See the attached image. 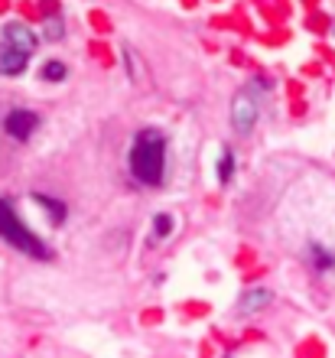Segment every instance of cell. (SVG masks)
Masks as SVG:
<instances>
[{
  "mask_svg": "<svg viewBox=\"0 0 335 358\" xmlns=\"http://www.w3.org/2000/svg\"><path fill=\"white\" fill-rule=\"evenodd\" d=\"M166 170V137L159 131H140L131 143V173L143 186H159Z\"/></svg>",
  "mask_w": 335,
  "mask_h": 358,
  "instance_id": "6da1fadb",
  "label": "cell"
},
{
  "mask_svg": "<svg viewBox=\"0 0 335 358\" xmlns=\"http://www.w3.org/2000/svg\"><path fill=\"white\" fill-rule=\"evenodd\" d=\"M0 238H3L7 245H13L17 251L29 255V257H39V261H46L49 257V248L43 245V241H39V238L23 225V222H20L17 212H13V206H10L7 199H0Z\"/></svg>",
  "mask_w": 335,
  "mask_h": 358,
  "instance_id": "7a4b0ae2",
  "label": "cell"
},
{
  "mask_svg": "<svg viewBox=\"0 0 335 358\" xmlns=\"http://www.w3.org/2000/svg\"><path fill=\"white\" fill-rule=\"evenodd\" d=\"M254 121H257V94H251V88L234 94L231 101V127L234 134H251Z\"/></svg>",
  "mask_w": 335,
  "mask_h": 358,
  "instance_id": "3957f363",
  "label": "cell"
},
{
  "mask_svg": "<svg viewBox=\"0 0 335 358\" xmlns=\"http://www.w3.org/2000/svg\"><path fill=\"white\" fill-rule=\"evenodd\" d=\"M39 117L33 111H23V108H17V111L7 114V121H3V127H7V134L13 137V141H27L29 134L36 131Z\"/></svg>",
  "mask_w": 335,
  "mask_h": 358,
  "instance_id": "277c9868",
  "label": "cell"
},
{
  "mask_svg": "<svg viewBox=\"0 0 335 358\" xmlns=\"http://www.w3.org/2000/svg\"><path fill=\"white\" fill-rule=\"evenodd\" d=\"M3 39H7L10 46L23 49L27 56H33V52H36V46H39L36 33H33L27 23H7V27H3Z\"/></svg>",
  "mask_w": 335,
  "mask_h": 358,
  "instance_id": "5b68a950",
  "label": "cell"
},
{
  "mask_svg": "<svg viewBox=\"0 0 335 358\" xmlns=\"http://www.w3.org/2000/svg\"><path fill=\"white\" fill-rule=\"evenodd\" d=\"M27 62H29V56L23 49L10 46L7 39L0 43V76H20V72L27 69Z\"/></svg>",
  "mask_w": 335,
  "mask_h": 358,
  "instance_id": "8992f818",
  "label": "cell"
},
{
  "mask_svg": "<svg viewBox=\"0 0 335 358\" xmlns=\"http://www.w3.org/2000/svg\"><path fill=\"white\" fill-rule=\"evenodd\" d=\"M270 300H273L270 290H248L241 296V303H238V313H241V316H254V313H261Z\"/></svg>",
  "mask_w": 335,
  "mask_h": 358,
  "instance_id": "52a82bcc",
  "label": "cell"
},
{
  "mask_svg": "<svg viewBox=\"0 0 335 358\" xmlns=\"http://www.w3.org/2000/svg\"><path fill=\"white\" fill-rule=\"evenodd\" d=\"M309 257H313V264H316L319 271H332L335 267V255L322 245H309Z\"/></svg>",
  "mask_w": 335,
  "mask_h": 358,
  "instance_id": "ba28073f",
  "label": "cell"
},
{
  "mask_svg": "<svg viewBox=\"0 0 335 358\" xmlns=\"http://www.w3.org/2000/svg\"><path fill=\"white\" fill-rule=\"evenodd\" d=\"M33 199H36L39 206L46 208L52 222H62V218H66V206H62V202H56L52 196H43V192H39V196H33Z\"/></svg>",
  "mask_w": 335,
  "mask_h": 358,
  "instance_id": "9c48e42d",
  "label": "cell"
},
{
  "mask_svg": "<svg viewBox=\"0 0 335 358\" xmlns=\"http://www.w3.org/2000/svg\"><path fill=\"white\" fill-rule=\"evenodd\" d=\"M39 76L46 78V82H62V78L69 76V69L62 66V62H56V59H52V62H46V66H43V72H39Z\"/></svg>",
  "mask_w": 335,
  "mask_h": 358,
  "instance_id": "30bf717a",
  "label": "cell"
},
{
  "mask_svg": "<svg viewBox=\"0 0 335 358\" xmlns=\"http://www.w3.org/2000/svg\"><path fill=\"white\" fill-rule=\"evenodd\" d=\"M231 176H234V157H231V150H224L222 157H218V179H222V182H231Z\"/></svg>",
  "mask_w": 335,
  "mask_h": 358,
  "instance_id": "8fae6325",
  "label": "cell"
},
{
  "mask_svg": "<svg viewBox=\"0 0 335 358\" xmlns=\"http://www.w3.org/2000/svg\"><path fill=\"white\" fill-rule=\"evenodd\" d=\"M153 241H159V238H166L169 231H173V215H157V222H153Z\"/></svg>",
  "mask_w": 335,
  "mask_h": 358,
  "instance_id": "7c38bea8",
  "label": "cell"
},
{
  "mask_svg": "<svg viewBox=\"0 0 335 358\" xmlns=\"http://www.w3.org/2000/svg\"><path fill=\"white\" fill-rule=\"evenodd\" d=\"M62 33H66V27H62V20H59V17H49V20H46V39H49V43H56V39H62Z\"/></svg>",
  "mask_w": 335,
  "mask_h": 358,
  "instance_id": "4fadbf2b",
  "label": "cell"
},
{
  "mask_svg": "<svg viewBox=\"0 0 335 358\" xmlns=\"http://www.w3.org/2000/svg\"><path fill=\"white\" fill-rule=\"evenodd\" d=\"M332 33H335V27H332Z\"/></svg>",
  "mask_w": 335,
  "mask_h": 358,
  "instance_id": "5bb4252c",
  "label": "cell"
}]
</instances>
